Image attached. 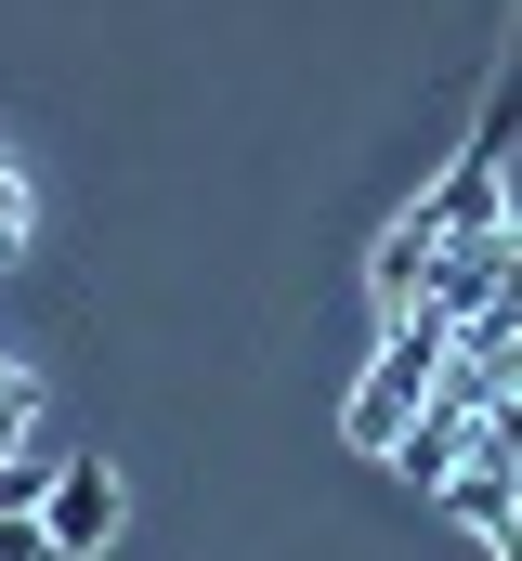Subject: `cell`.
<instances>
[{
    "label": "cell",
    "mask_w": 522,
    "mask_h": 561,
    "mask_svg": "<svg viewBox=\"0 0 522 561\" xmlns=\"http://www.w3.org/2000/svg\"><path fill=\"white\" fill-rule=\"evenodd\" d=\"M39 523H53V549H66V561H92L105 536H118V470H105V457H53Z\"/></svg>",
    "instance_id": "7a4b0ae2"
},
{
    "label": "cell",
    "mask_w": 522,
    "mask_h": 561,
    "mask_svg": "<svg viewBox=\"0 0 522 561\" xmlns=\"http://www.w3.org/2000/svg\"><path fill=\"white\" fill-rule=\"evenodd\" d=\"M26 419H39V379H26V366H0V457L26 444Z\"/></svg>",
    "instance_id": "8992f818"
},
{
    "label": "cell",
    "mask_w": 522,
    "mask_h": 561,
    "mask_svg": "<svg viewBox=\"0 0 522 561\" xmlns=\"http://www.w3.org/2000/svg\"><path fill=\"white\" fill-rule=\"evenodd\" d=\"M26 222H39V196H26V170H13V157H0V262H13V249H26Z\"/></svg>",
    "instance_id": "5b68a950"
},
{
    "label": "cell",
    "mask_w": 522,
    "mask_h": 561,
    "mask_svg": "<svg viewBox=\"0 0 522 561\" xmlns=\"http://www.w3.org/2000/svg\"><path fill=\"white\" fill-rule=\"evenodd\" d=\"M444 353H457V313H379V353H366V379H353V405H340V431L366 444V457H392L405 444V419L431 405V379H444Z\"/></svg>",
    "instance_id": "6da1fadb"
},
{
    "label": "cell",
    "mask_w": 522,
    "mask_h": 561,
    "mask_svg": "<svg viewBox=\"0 0 522 561\" xmlns=\"http://www.w3.org/2000/svg\"><path fill=\"white\" fill-rule=\"evenodd\" d=\"M39 496H53V457H0V523L39 510Z\"/></svg>",
    "instance_id": "277c9868"
},
{
    "label": "cell",
    "mask_w": 522,
    "mask_h": 561,
    "mask_svg": "<svg viewBox=\"0 0 522 561\" xmlns=\"http://www.w3.org/2000/svg\"><path fill=\"white\" fill-rule=\"evenodd\" d=\"M0 561H66V549H53V523H39V510H13V523H0Z\"/></svg>",
    "instance_id": "52a82bcc"
},
{
    "label": "cell",
    "mask_w": 522,
    "mask_h": 561,
    "mask_svg": "<svg viewBox=\"0 0 522 561\" xmlns=\"http://www.w3.org/2000/svg\"><path fill=\"white\" fill-rule=\"evenodd\" d=\"M431 262H444V222H431V209H405V222L379 236V262H366V275H379V313H418Z\"/></svg>",
    "instance_id": "3957f363"
}]
</instances>
